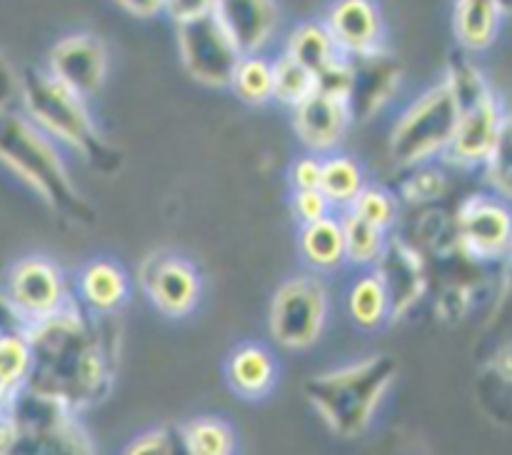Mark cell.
I'll use <instances>...</instances> for the list:
<instances>
[{
	"label": "cell",
	"instance_id": "2",
	"mask_svg": "<svg viewBox=\"0 0 512 455\" xmlns=\"http://www.w3.org/2000/svg\"><path fill=\"white\" fill-rule=\"evenodd\" d=\"M0 165L63 223L93 228L98 220L95 203L73 180L63 150L20 110L0 113Z\"/></svg>",
	"mask_w": 512,
	"mask_h": 455
},
{
	"label": "cell",
	"instance_id": "41",
	"mask_svg": "<svg viewBox=\"0 0 512 455\" xmlns=\"http://www.w3.org/2000/svg\"><path fill=\"white\" fill-rule=\"evenodd\" d=\"M20 98V73L10 63L8 55L0 53V113L13 110V103Z\"/></svg>",
	"mask_w": 512,
	"mask_h": 455
},
{
	"label": "cell",
	"instance_id": "4",
	"mask_svg": "<svg viewBox=\"0 0 512 455\" xmlns=\"http://www.w3.org/2000/svg\"><path fill=\"white\" fill-rule=\"evenodd\" d=\"M20 113L43 130L58 148H68L103 178H113L123 168V153L105 138L88 108V100L78 98L55 83L43 68H28L20 75Z\"/></svg>",
	"mask_w": 512,
	"mask_h": 455
},
{
	"label": "cell",
	"instance_id": "37",
	"mask_svg": "<svg viewBox=\"0 0 512 455\" xmlns=\"http://www.w3.org/2000/svg\"><path fill=\"white\" fill-rule=\"evenodd\" d=\"M290 213L295 215L298 225L318 223V220L333 215V205L328 203L320 188L313 190H290Z\"/></svg>",
	"mask_w": 512,
	"mask_h": 455
},
{
	"label": "cell",
	"instance_id": "23",
	"mask_svg": "<svg viewBox=\"0 0 512 455\" xmlns=\"http://www.w3.org/2000/svg\"><path fill=\"white\" fill-rule=\"evenodd\" d=\"M285 55L313 75H318L335 58H340L323 20H303V23L295 25L293 33L288 35V43H285Z\"/></svg>",
	"mask_w": 512,
	"mask_h": 455
},
{
	"label": "cell",
	"instance_id": "26",
	"mask_svg": "<svg viewBox=\"0 0 512 455\" xmlns=\"http://www.w3.org/2000/svg\"><path fill=\"white\" fill-rule=\"evenodd\" d=\"M185 455H235L238 438L228 420L218 415H198L180 428Z\"/></svg>",
	"mask_w": 512,
	"mask_h": 455
},
{
	"label": "cell",
	"instance_id": "22",
	"mask_svg": "<svg viewBox=\"0 0 512 455\" xmlns=\"http://www.w3.org/2000/svg\"><path fill=\"white\" fill-rule=\"evenodd\" d=\"M298 248L310 273H335L345 265V240L340 215L333 213L318 223L300 225Z\"/></svg>",
	"mask_w": 512,
	"mask_h": 455
},
{
	"label": "cell",
	"instance_id": "25",
	"mask_svg": "<svg viewBox=\"0 0 512 455\" xmlns=\"http://www.w3.org/2000/svg\"><path fill=\"white\" fill-rule=\"evenodd\" d=\"M368 183L363 173V165L345 153H330L323 158V170H320V193L328 198L335 213H343L360 188Z\"/></svg>",
	"mask_w": 512,
	"mask_h": 455
},
{
	"label": "cell",
	"instance_id": "30",
	"mask_svg": "<svg viewBox=\"0 0 512 455\" xmlns=\"http://www.w3.org/2000/svg\"><path fill=\"white\" fill-rule=\"evenodd\" d=\"M345 213L375 225V228H380L383 233H390V230L395 228V223H398L400 200L398 195L390 188H385V185L365 183L363 188H360V193L353 198V203L345 208Z\"/></svg>",
	"mask_w": 512,
	"mask_h": 455
},
{
	"label": "cell",
	"instance_id": "29",
	"mask_svg": "<svg viewBox=\"0 0 512 455\" xmlns=\"http://www.w3.org/2000/svg\"><path fill=\"white\" fill-rule=\"evenodd\" d=\"M30 360L25 330H0V393L5 398L28 385Z\"/></svg>",
	"mask_w": 512,
	"mask_h": 455
},
{
	"label": "cell",
	"instance_id": "21",
	"mask_svg": "<svg viewBox=\"0 0 512 455\" xmlns=\"http://www.w3.org/2000/svg\"><path fill=\"white\" fill-rule=\"evenodd\" d=\"M505 15L508 13L493 0H453V33L463 53L493 48Z\"/></svg>",
	"mask_w": 512,
	"mask_h": 455
},
{
	"label": "cell",
	"instance_id": "32",
	"mask_svg": "<svg viewBox=\"0 0 512 455\" xmlns=\"http://www.w3.org/2000/svg\"><path fill=\"white\" fill-rule=\"evenodd\" d=\"M448 193V175L440 168H433V163L418 165V168L405 170V178L398 188V200L425 208V205L438 203Z\"/></svg>",
	"mask_w": 512,
	"mask_h": 455
},
{
	"label": "cell",
	"instance_id": "13",
	"mask_svg": "<svg viewBox=\"0 0 512 455\" xmlns=\"http://www.w3.org/2000/svg\"><path fill=\"white\" fill-rule=\"evenodd\" d=\"M510 130V115L500 95L488 93L485 98L475 100L473 105L460 108L458 128H455L453 143L445 150L440 160L458 170L483 168L488 155Z\"/></svg>",
	"mask_w": 512,
	"mask_h": 455
},
{
	"label": "cell",
	"instance_id": "1",
	"mask_svg": "<svg viewBox=\"0 0 512 455\" xmlns=\"http://www.w3.org/2000/svg\"><path fill=\"white\" fill-rule=\"evenodd\" d=\"M30 375L25 388L83 413L110 395L120 360L115 315H93L70 300L63 310L25 330Z\"/></svg>",
	"mask_w": 512,
	"mask_h": 455
},
{
	"label": "cell",
	"instance_id": "8",
	"mask_svg": "<svg viewBox=\"0 0 512 455\" xmlns=\"http://www.w3.org/2000/svg\"><path fill=\"white\" fill-rule=\"evenodd\" d=\"M0 293L25 330L55 315L73 300L63 268L45 255H25L15 260L5 273Z\"/></svg>",
	"mask_w": 512,
	"mask_h": 455
},
{
	"label": "cell",
	"instance_id": "18",
	"mask_svg": "<svg viewBox=\"0 0 512 455\" xmlns=\"http://www.w3.org/2000/svg\"><path fill=\"white\" fill-rule=\"evenodd\" d=\"M213 18L240 55H260L278 30L275 0H215Z\"/></svg>",
	"mask_w": 512,
	"mask_h": 455
},
{
	"label": "cell",
	"instance_id": "38",
	"mask_svg": "<svg viewBox=\"0 0 512 455\" xmlns=\"http://www.w3.org/2000/svg\"><path fill=\"white\" fill-rule=\"evenodd\" d=\"M120 455H175V440L165 428H153L130 440Z\"/></svg>",
	"mask_w": 512,
	"mask_h": 455
},
{
	"label": "cell",
	"instance_id": "34",
	"mask_svg": "<svg viewBox=\"0 0 512 455\" xmlns=\"http://www.w3.org/2000/svg\"><path fill=\"white\" fill-rule=\"evenodd\" d=\"M473 285L470 283H450L445 285L435 300V318L443 325H458L468 318L473 308Z\"/></svg>",
	"mask_w": 512,
	"mask_h": 455
},
{
	"label": "cell",
	"instance_id": "28",
	"mask_svg": "<svg viewBox=\"0 0 512 455\" xmlns=\"http://www.w3.org/2000/svg\"><path fill=\"white\" fill-rule=\"evenodd\" d=\"M230 90L245 105H265L273 100V65L263 55H240L230 78Z\"/></svg>",
	"mask_w": 512,
	"mask_h": 455
},
{
	"label": "cell",
	"instance_id": "3",
	"mask_svg": "<svg viewBox=\"0 0 512 455\" xmlns=\"http://www.w3.org/2000/svg\"><path fill=\"white\" fill-rule=\"evenodd\" d=\"M398 375V355H363L323 373L308 375L303 383V398L330 433L343 440H355L375 423Z\"/></svg>",
	"mask_w": 512,
	"mask_h": 455
},
{
	"label": "cell",
	"instance_id": "14",
	"mask_svg": "<svg viewBox=\"0 0 512 455\" xmlns=\"http://www.w3.org/2000/svg\"><path fill=\"white\" fill-rule=\"evenodd\" d=\"M43 70L70 93L90 100L108 78V48L95 33H70L50 48Z\"/></svg>",
	"mask_w": 512,
	"mask_h": 455
},
{
	"label": "cell",
	"instance_id": "10",
	"mask_svg": "<svg viewBox=\"0 0 512 455\" xmlns=\"http://www.w3.org/2000/svg\"><path fill=\"white\" fill-rule=\"evenodd\" d=\"M138 285L155 313L183 320L198 310L203 298V278L188 258L170 250L148 255L138 268Z\"/></svg>",
	"mask_w": 512,
	"mask_h": 455
},
{
	"label": "cell",
	"instance_id": "17",
	"mask_svg": "<svg viewBox=\"0 0 512 455\" xmlns=\"http://www.w3.org/2000/svg\"><path fill=\"white\" fill-rule=\"evenodd\" d=\"M290 123H293V133L303 143L305 153L320 155V158L338 153L350 128L355 125L348 103L320 93H313L298 108L290 110Z\"/></svg>",
	"mask_w": 512,
	"mask_h": 455
},
{
	"label": "cell",
	"instance_id": "43",
	"mask_svg": "<svg viewBox=\"0 0 512 455\" xmlns=\"http://www.w3.org/2000/svg\"><path fill=\"white\" fill-rule=\"evenodd\" d=\"M493 3H498L500 8L505 10V13H510V5H512V0H493Z\"/></svg>",
	"mask_w": 512,
	"mask_h": 455
},
{
	"label": "cell",
	"instance_id": "7",
	"mask_svg": "<svg viewBox=\"0 0 512 455\" xmlns=\"http://www.w3.org/2000/svg\"><path fill=\"white\" fill-rule=\"evenodd\" d=\"M330 320L328 285L315 273H298L275 288L268 305V333L278 348L303 353L320 338Z\"/></svg>",
	"mask_w": 512,
	"mask_h": 455
},
{
	"label": "cell",
	"instance_id": "9",
	"mask_svg": "<svg viewBox=\"0 0 512 455\" xmlns=\"http://www.w3.org/2000/svg\"><path fill=\"white\" fill-rule=\"evenodd\" d=\"M455 248L473 263L508 258L512 240L510 205L493 193H475L460 203L453 218Z\"/></svg>",
	"mask_w": 512,
	"mask_h": 455
},
{
	"label": "cell",
	"instance_id": "20",
	"mask_svg": "<svg viewBox=\"0 0 512 455\" xmlns=\"http://www.w3.org/2000/svg\"><path fill=\"white\" fill-rule=\"evenodd\" d=\"M225 380L243 400L265 398L278 380V358L265 343L243 340L225 360Z\"/></svg>",
	"mask_w": 512,
	"mask_h": 455
},
{
	"label": "cell",
	"instance_id": "19",
	"mask_svg": "<svg viewBox=\"0 0 512 455\" xmlns=\"http://www.w3.org/2000/svg\"><path fill=\"white\" fill-rule=\"evenodd\" d=\"M133 293L130 275L118 260L93 258L78 270L73 298L93 315H118Z\"/></svg>",
	"mask_w": 512,
	"mask_h": 455
},
{
	"label": "cell",
	"instance_id": "39",
	"mask_svg": "<svg viewBox=\"0 0 512 455\" xmlns=\"http://www.w3.org/2000/svg\"><path fill=\"white\" fill-rule=\"evenodd\" d=\"M320 170H323V158L313 153H303L290 163L288 183L290 190H313L320 188Z\"/></svg>",
	"mask_w": 512,
	"mask_h": 455
},
{
	"label": "cell",
	"instance_id": "16",
	"mask_svg": "<svg viewBox=\"0 0 512 455\" xmlns=\"http://www.w3.org/2000/svg\"><path fill=\"white\" fill-rule=\"evenodd\" d=\"M323 25L343 58H363L385 48V20L378 0H333Z\"/></svg>",
	"mask_w": 512,
	"mask_h": 455
},
{
	"label": "cell",
	"instance_id": "27",
	"mask_svg": "<svg viewBox=\"0 0 512 455\" xmlns=\"http://www.w3.org/2000/svg\"><path fill=\"white\" fill-rule=\"evenodd\" d=\"M340 225H343V240H345V263L355 265V268L370 270L375 260L380 258L385 248V240L390 233H383L375 225L365 223V220L355 218L350 213H338Z\"/></svg>",
	"mask_w": 512,
	"mask_h": 455
},
{
	"label": "cell",
	"instance_id": "35",
	"mask_svg": "<svg viewBox=\"0 0 512 455\" xmlns=\"http://www.w3.org/2000/svg\"><path fill=\"white\" fill-rule=\"evenodd\" d=\"M510 130L500 138V143L495 145L493 153L488 155V160L483 163V175L485 183H488V193L498 195V198H510Z\"/></svg>",
	"mask_w": 512,
	"mask_h": 455
},
{
	"label": "cell",
	"instance_id": "15",
	"mask_svg": "<svg viewBox=\"0 0 512 455\" xmlns=\"http://www.w3.org/2000/svg\"><path fill=\"white\" fill-rule=\"evenodd\" d=\"M353 85L348 95V110L353 123L373 120L398 93L403 83V63L388 48H380L363 58H350Z\"/></svg>",
	"mask_w": 512,
	"mask_h": 455
},
{
	"label": "cell",
	"instance_id": "24",
	"mask_svg": "<svg viewBox=\"0 0 512 455\" xmlns=\"http://www.w3.org/2000/svg\"><path fill=\"white\" fill-rule=\"evenodd\" d=\"M348 315L360 330L375 333L390 323L388 295L373 270H363L348 290Z\"/></svg>",
	"mask_w": 512,
	"mask_h": 455
},
{
	"label": "cell",
	"instance_id": "42",
	"mask_svg": "<svg viewBox=\"0 0 512 455\" xmlns=\"http://www.w3.org/2000/svg\"><path fill=\"white\" fill-rule=\"evenodd\" d=\"M113 3L135 18H155V15L163 13L165 0H113Z\"/></svg>",
	"mask_w": 512,
	"mask_h": 455
},
{
	"label": "cell",
	"instance_id": "33",
	"mask_svg": "<svg viewBox=\"0 0 512 455\" xmlns=\"http://www.w3.org/2000/svg\"><path fill=\"white\" fill-rule=\"evenodd\" d=\"M418 243H410L423 253V248H428L433 255H448L453 253L455 248V228H453V218H448L440 210L428 208L423 215L418 218Z\"/></svg>",
	"mask_w": 512,
	"mask_h": 455
},
{
	"label": "cell",
	"instance_id": "12",
	"mask_svg": "<svg viewBox=\"0 0 512 455\" xmlns=\"http://www.w3.org/2000/svg\"><path fill=\"white\" fill-rule=\"evenodd\" d=\"M370 270L378 275L380 285L388 295L390 323H400L403 318H408L430 288L425 253H420L403 235H388L383 253Z\"/></svg>",
	"mask_w": 512,
	"mask_h": 455
},
{
	"label": "cell",
	"instance_id": "31",
	"mask_svg": "<svg viewBox=\"0 0 512 455\" xmlns=\"http://www.w3.org/2000/svg\"><path fill=\"white\" fill-rule=\"evenodd\" d=\"M273 100L285 108H298L303 100L315 93V75L295 63L288 55H278L273 60Z\"/></svg>",
	"mask_w": 512,
	"mask_h": 455
},
{
	"label": "cell",
	"instance_id": "40",
	"mask_svg": "<svg viewBox=\"0 0 512 455\" xmlns=\"http://www.w3.org/2000/svg\"><path fill=\"white\" fill-rule=\"evenodd\" d=\"M215 0H165L163 13L173 20L175 25L188 23V20L205 18L213 13Z\"/></svg>",
	"mask_w": 512,
	"mask_h": 455
},
{
	"label": "cell",
	"instance_id": "36",
	"mask_svg": "<svg viewBox=\"0 0 512 455\" xmlns=\"http://www.w3.org/2000/svg\"><path fill=\"white\" fill-rule=\"evenodd\" d=\"M350 85H353V65H350V58H343V55L315 75V93L343 100V103H348Z\"/></svg>",
	"mask_w": 512,
	"mask_h": 455
},
{
	"label": "cell",
	"instance_id": "6",
	"mask_svg": "<svg viewBox=\"0 0 512 455\" xmlns=\"http://www.w3.org/2000/svg\"><path fill=\"white\" fill-rule=\"evenodd\" d=\"M460 108L445 80L420 93L395 120L388 153L398 168L410 170L440 160L453 143Z\"/></svg>",
	"mask_w": 512,
	"mask_h": 455
},
{
	"label": "cell",
	"instance_id": "44",
	"mask_svg": "<svg viewBox=\"0 0 512 455\" xmlns=\"http://www.w3.org/2000/svg\"><path fill=\"white\" fill-rule=\"evenodd\" d=\"M5 400H8V398H5V395H3V393H0V410H3V405H5Z\"/></svg>",
	"mask_w": 512,
	"mask_h": 455
},
{
	"label": "cell",
	"instance_id": "11",
	"mask_svg": "<svg viewBox=\"0 0 512 455\" xmlns=\"http://www.w3.org/2000/svg\"><path fill=\"white\" fill-rule=\"evenodd\" d=\"M175 40H178L180 63L195 83L218 90L228 88L240 53L223 33L213 13L175 25Z\"/></svg>",
	"mask_w": 512,
	"mask_h": 455
},
{
	"label": "cell",
	"instance_id": "5",
	"mask_svg": "<svg viewBox=\"0 0 512 455\" xmlns=\"http://www.w3.org/2000/svg\"><path fill=\"white\" fill-rule=\"evenodd\" d=\"M0 455H95L78 415L23 388L0 410Z\"/></svg>",
	"mask_w": 512,
	"mask_h": 455
}]
</instances>
